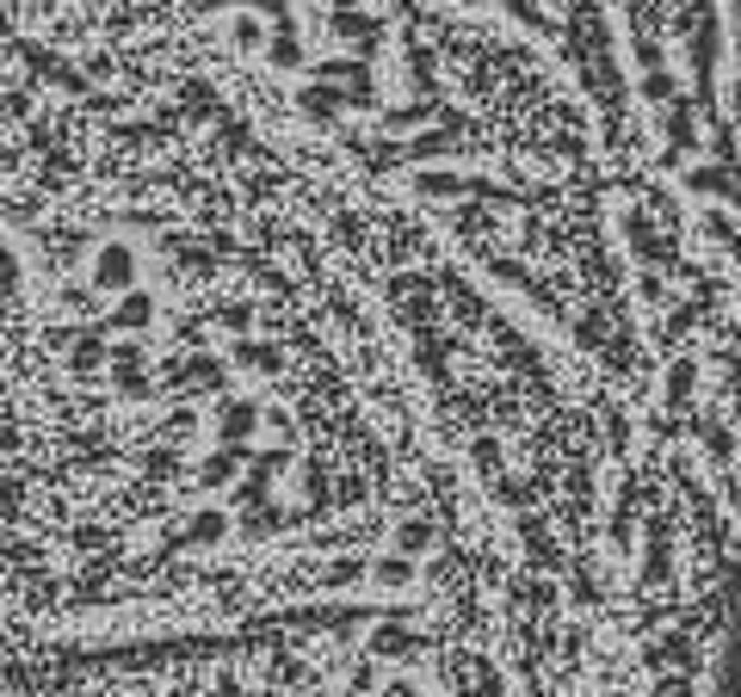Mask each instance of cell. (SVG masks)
<instances>
[{"instance_id": "1", "label": "cell", "mask_w": 741, "mask_h": 697, "mask_svg": "<svg viewBox=\"0 0 741 697\" xmlns=\"http://www.w3.org/2000/svg\"><path fill=\"white\" fill-rule=\"evenodd\" d=\"M131 278H136L131 247H99V260H94V284H99V290H131Z\"/></svg>"}, {"instance_id": "5", "label": "cell", "mask_w": 741, "mask_h": 697, "mask_svg": "<svg viewBox=\"0 0 741 697\" xmlns=\"http://www.w3.org/2000/svg\"><path fill=\"white\" fill-rule=\"evenodd\" d=\"M0 321H7V302H0Z\"/></svg>"}, {"instance_id": "4", "label": "cell", "mask_w": 741, "mask_h": 697, "mask_svg": "<svg viewBox=\"0 0 741 697\" xmlns=\"http://www.w3.org/2000/svg\"><path fill=\"white\" fill-rule=\"evenodd\" d=\"M13 284H20V260H13V253L0 247V290H13Z\"/></svg>"}, {"instance_id": "3", "label": "cell", "mask_w": 741, "mask_h": 697, "mask_svg": "<svg viewBox=\"0 0 741 697\" xmlns=\"http://www.w3.org/2000/svg\"><path fill=\"white\" fill-rule=\"evenodd\" d=\"M94 364H99V339L87 334V339L75 346V377H94Z\"/></svg>"}, {"instance_id": "2", "label": "cell", "mask_w": 741, "mask_h": 697, "mask_svg": "<svg viewBox=\"0 0 741 697\" xmlns=\"http://www.w3.org/2000/svg\"><path fill=\"white\" fill-rule=\"evenodd\" d=\"M149 315H155V302H149V297H136V290H131V297L118 302V315H112V321H118V327H143Z\"/></svg>"}]
</instances>
